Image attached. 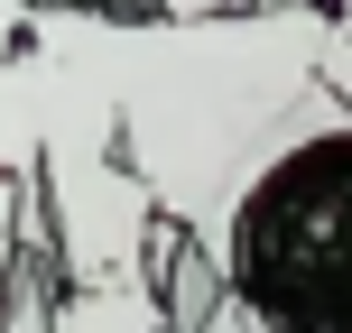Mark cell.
Here are the masks:
<instances>
[{
	"label": "cell",
	"instance_id": "obj_2",
	"mask_svg": "<svg viewBox=\"0 0 352 333\" xmlns=\"http://www.w3.org/2000/svg\"><path fill=\"white\" fill-rule=\"evenodd\" d=\"M223 278L269 333H352V121L324 111L232 204Z\"/></svg>",
	"mask_w": 352,
	"mask_h": 333
},
{
	"label": "cell",
	"instance_id": "obj_7",
	"mask_svg": "<svg viewBox=\"0 0 352 333\" xmlns=\"http://www.w3.org/2000/svg\"><path fill=\"white\" fill-rule=\"evenodd\" d=\"M241 10H324V0H241Z\"/></svg>",
	"mask_w": 352,
	"mask_h": 333
},
{
	"label": "cell",
	"instance_id": "obj_1",
	"mask_svg": "<svg viewBox=\"0 0 352 333\" xmlns=\"http://www.w3.org/2000/svg\"><path fill=\"white\" fill-rule=\"evenodd\" d=\"M74 56L111 102V148L213 268L232 241L241 185L297 139L306 121L343 111L316 84V10H213V19H130L102 0H47ZM232 287V278H223Z\"/></svg>",
	"mask_w": 352,
	"mask_h": 333
},
{
	"label": "cell",
	"instance_id": "obj_4",
	"mask_svg": "<svg viewBox=\"0 0 352 333\" xmlns=\"http://www.w3.org/2000/svg\"><path fill=\"white\" fill-rule=\"evenodd\" d=\"M316 84L343 102V121H352V0H324L316 10Z\"/></svg>",
	"mask_w": 352,
	"mask_h": 333
},
{
	"label": "cell",
	"instance_id": "obj_3",
	"mask_svg": "<svg viewBox=\"0 0 352 333\" xmlns=\"http://www.w3.org/2000/svg\"><path fill=\"white\" fill-rule=\"evenodd\" d=\"M19 28H28V0H0V176L37 158V102H28V56H19Z\"/></svg>",
	"mask_w": 352,
	"mask_h": 333
},
{
	"label": "cell",
	"instance_id": "obj_5",
	"mask_svg": "<svg viewBox=\"0 0 352 333\" xmlns=\"http://www.w3.org/2000/svg\"><path fill=\"white\" fill-rule=\"evenodd\" d=\"M195 333H269V324H260V315H250V306H241V297L223 287V306H213V315L195 324Z\"/></svg>",
	"mask_w": 352,
	"mask_h": 333
},
{
	"label": "cell",
	"instance_id": "obj_6",
	"mask_svg": "<svg viewBox=\"0 0 352 333\" xmlns=\"http://www.w3.org/2000/svg\"><path fill=\"white\" fill-rule=\"evenodd\" d=\"M213 10H241V0H148V19H213Z\"/></svg>",
	"mask_w": 352,
	"mask_h": 333
}]
</instances>
